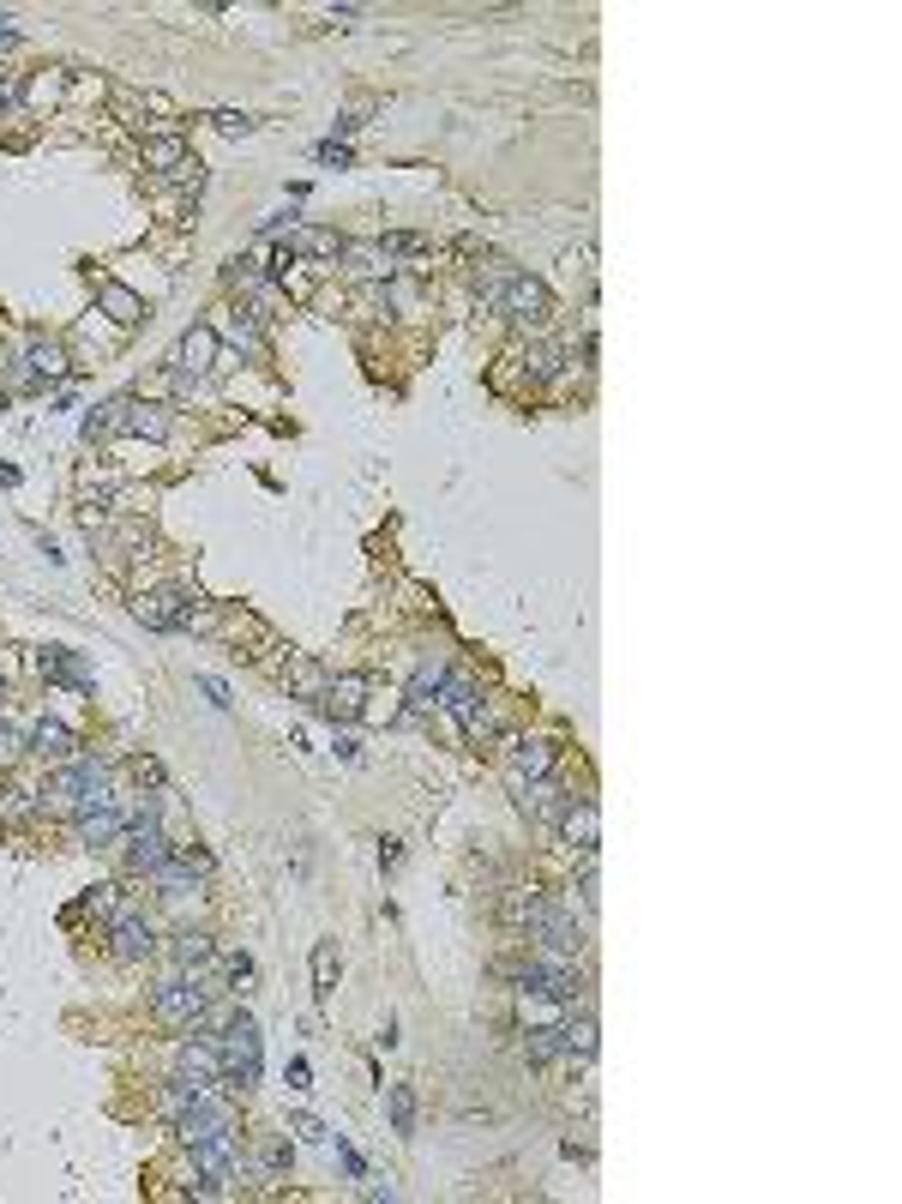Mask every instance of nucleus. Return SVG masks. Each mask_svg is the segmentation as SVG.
<instances>
[{"label":"nucleus","instance_id":"obj_1","mask_svg":"<svg viewBox=\"0 0 902 1204\" xmlns=\"http://www.w3.org/2000/svg\"><path fill=\"white\" fill-rule=\"evenodd\" d=\"M217 1054H223V1084L229 1091H253L265 1072V1048H260V1024H253V1011H235L229 1018V1030L217 1036Z\"/></svg>","mask_w":902,"mask_h":1204},{"label":"nucleus","instance_id":"obj_2","mask_svg":"<svg viewBox=\"0 0 902 1204\" xmlns=\"http://www.w3.org/2000/svg\"><path fill=\"white\" fill-rule=\"evenodd\" d=\"M205 1006H211V994H205L193 976H163L157 988H151V1011H157L169 1030H193Z\"/></svg>","mask_w":902,"mask_h":1204},{"label":"nucleus","instance_id":"obj_3","mask_svg":"<svg viewBox=\"0 0 902 1204\" xmlns=\"http://www.w3.org/2000/svg\"><path fill=\"white\" fill-rule=\"evenodd\" d=\"M175 1138H180V1145H211V1138H235V1108L217 1103L211 1091L193 1096V1108L175 1120Z\"/></svg>","mask_w":902,"mask_h":1204},{"label":"nucleus","instance_id":"obj_4","mask_svg":"<svg viewBox=\"0 0 902 1204\" xmlns=\"http://www.w3.org/2000/svg\"><path fill=\"white\" fill-rule=\"evenodd\" d=\"M175 374L180 380H199V374H211V368H223V350H217V331L211 326H187L180 331V343H175Z\"/></svg>","mask_w":902,"mask_h":1204},{"label":"nucleus","instance_id":"obj_5","mask_svg":"<svg viewBox=\"0 0 902 1204\" xmlns=\"http://www.w3.org/2000/svg\"><path fill=\"white\" fill-rule=\"evenodd\" d=\"M109 952L121 957V964H145V957L157 952V928H151L145 916H133V909H121V916L109 921Z\"/></svg>","mask_w":902,"mask_h":1204},{"label":"nucleus","instance_id":"obj_6","mask_svg":"<svg viewBox=\"0 0 902 1204\" xmlns=\"http://www.w3.org/2000/svg\"><path fill=\"white\" fill-rule=\"evenodd\" d=\"M499 307H506L512 319H524V326H541V319L553 314V302H548V289L536 284V277H524V272H512V284L499 289Z\"/></svg>","mask_w":902,"mask_h":1204},{"label":"nucleus","instance_id":"obj_7","mask_svg":"<svg viewBox=\"0 0 902 1204\" xmlns=\"http://www.w3.org/2000/svg\"><path fill=\"white\" fill-rule=\"evenodd\" d=\"M565 801H572V796H565V789L553 784V777H530V784H518V807L536 819L541 831H553V825H560Z\"/></svg>","mask_w":902,"mask_h":1204},{"label":"nucleus","instance_id":"obj_8","mask_svg":"<svg viewBox=\"0 0 902 1204\" xmlns=\"http://www.w3.org/2000/svg\"><path fill=\"white\" fill-rule=\"evenodd\" d=\"M175 1079H187L193 1091H211V1084H223V1054H217V1042H187L175 1054Z\"/></svg>","mask_w":902,"mask_h":1204},{"label":"nucleus","instance_id":"obj_9","mask_svg":"<svg viewBox=\"0 0 902 1204\" xmlns=\"http://www.w3.org/2000/svg\"><path fill=\"white\" fill-rule=\"evenodd\" d=\"M560 831L565 843H572V850H584V855H596V843H602V813H596V801H565V813H560Z\"/></svg>","mask_w":902,"mask_h":1204},{"label":"nucleus","instance_id":"obj_10","mask_svg":"<svg viewBox=\"0 0 902 1204\" xmlns=\"http://www.w3.org/2000/svg\"><path fill=\"white\" fill-rule=\"evenodd\" d=\"M24 741H31V753H36V759H48V765L79 759V735H73V729L61 723V716H43V723H36Z\"/></svg>","mask_w":902,"mask_h":1204},{"label":"nucleus","instance_id":"obj_11","mask_svg":"<svg viewBox=\"0 0 902 1204\" xmlns=\"http://www.w3.org/2000/svg\"><path fill=\"white\" fill-rule=\"evenodd\" d=\"M553 759H560V747H553L548 735H524L512 741V784H530V777H548Z\"/></svg>","mask_w":902,"mask_h":1204},{"label":"nucleus","instance_id":"obj_12","mask_svg":"<svg viewBox=\"0 0 902 1204\" xmlns=\"http://www.w3.org/2000/svg\"><path fill=\"white\" fill-rule=\"evenodd\" d=\"M367 675H338V681H326V693H319V704H326L331 716H343V723H350V716H361V704H367Z\"/></svg>","mask_w":902,"mask_h":1204},{"label":"nucleus","instance_id":"obj_13","mask_svg":"<svg viewBox=\"0 0 902 1204\" xmlns=\"http://www.w3.org/2000/svg\"><path fill=\"white\" fill-rule=\"evenodd\" d=\"M121 831H127L121 801L102 807V813H79V843H85V850H114V843H121Z\"/></svg>","mask_w":902,"mask_h":1204},{"label":"nucleus","instance_id":"obj_14","mask_svg":"<svg viewBox=\"0 0 902 1204\" xmlns=\"http://www.w3.org/2000/svg\"><path fill=\"white\" fill-rule=\"evenodd\" d=\"M343 272H350L355 284H385V277H392V260H385L380 248H367V241H343Z\"/></svg>","mask_w":902,"mask_h":1204},{"label":"nucleus","instance_id":"obj_15","mask_svg":"<svg viewBox=\"0 0 902 1204\" xmlns=\"http://www.w3.org/2000/svg\"><path fill=\"white\" fill-rule=\"evenodd\" d=\"M560 1054L565 1060H596V1018H590V1011H565L560 1018Z\"/></svg>","mask_w":902,"mask_h":1204},{"label":"nucleus","instance_id":"obj_16","mask_svg":"<svg viewBox=\"0 0 902 1204\" xmlns=\"http://www.w3.org/2000/svg\"><path fill=\"white\" fill-rule=\"evenodd\" d=\"M446 675H451V669H446L440 657H428V663H421V669H416V681H409V693H404V704H409V711H428V704L440 699Z\"/></svg>","mask_w":902,"mask_h":1204},{"label":"nucleus","instance_id":"obj_17","mask_svg":"<svg viewBox=\"0 0 902 1204\" xmlns=\"http://www.w3.org/2000/svg\"><path fill=\"white\" fill-rule=\"evenodd\" d=\"M475 699H482V687H475L470 675H446V687H440V699H433V704H440L451 723H463V716L475 711Z\"/></svg>","mask_w":902,"mask_h":1204},{"label":"nucleus","instance_id":"obj_18","mask_svg":"<svg viewBox=\"0 0 902 1204\" xmlns=\"http://www.w3.org/2000/svg\"><path fill=\"white\" fill-rule=\"evenodd\" d=\"M463 735L475 741V747H487V741L506 735V716H499V699H475V711L463 716Z\"/></svg>","mask_w":902,"mask_h":1204},{"label":"nucleus","instance_id":"obj_19","mask_svg":"<svg viewBox=\"0 0 902 1204\" xmlns=\"http://www.w3.org/2000/svg\"><path fill=\"white\" fill-rule=\"evenodd\" d=\"M97 302H102V314H109L114 326H139V319H145V302H139L127 284H102Z\"/></svg>","mask_w":902,"mask_h":1204},{"label":"nucleus","instance_id":"obj_20","mask_svg":"<svg viewBox=\"0 0 902 1204\" xmlns=\"http://www.w3.org/2000/svg\"><path fill=\"white\" fill-rule=\"evenodd\" d=\"M211 952H217V945H211V933H205V928H180L175 940H169V957H175L180 970H187V976H193V970H199Z\"/></svg>","mask_w":902,"mask_h":1204},{"label":"nucleus","instance_id":"obj_21","mask_svg":"<svg viewBox=\"0 0 902 1204\" xmlns=\"http://www.w3.org/2000/svg\"><path fill=\"white\" fill-rule=\"evenodd\" d=\"M175 416L163 404H133L127 409V434H139V440H169Z\"/></svg>","mask_w":902,"mask_h":1204},{"label":"nucleus","instance_id":"obj_22","mask_svg":"<svg viewBox=\"0 0 902 1204\" xmlns=\"http://www.w3.org/2000/svg\"><path fill=\"white\" fill-rule=\"evenodd\" d=\"M145 163L157 175H175L180 163H187V139H180V133H151L145 139Z\"/></svg>","mask_w":902,"mask_h":1204},{"label":"nucleus","instance_id":"obj_23","mask_svg":"<svg viewBox=\"0 0 902 1204\" xmlns=\"http://www.w3.org/2000/svg\"><path fill=\"white\" fill-rule=\"evenodd\" d=\"M133 614L145 626H157V633H169V626L180 621V591H157V596H139L133 602Z\"/></svg>","mask_w":902,"mask_h":1204},{"label":"nucleus","instance_id":"obj_24","mask_svg":"<svg viewBox=\"0 0 902 1204\" xmlns=\"http://www.w3.org/2000/svg\"><path fill=\"white\" fill-rule=\"evenodd\" d=\"M518 1018H524V1030H530V1024H560L565 1000H553V994H541V988H518Z\"/></svg>","mask_w":902,"mask_h":1204},{"label":"nucleus","instance_id":"obj_25","mask_svg":"<svg viewBox=\"0 0 902 1204\" xmlns=\"http://www.w3.org/2000/svg\"><path fill=\"white\" fill-rule=\"evenodd\" d=\"M283 253H307V260H338L343 241L331 236V229H289V248Z\"/></svg>","mask_w":902,"mask_h":1204},{"label":"nucleus","instance_id":"obj_26","mask_svg":"<svg viewBox=\"0 0 902 1204\" xmlns=\"http://www.w3.org/2000/svg\"><path fill=\"white\" fill-rule=\"evenodd\" d=\"M127 409H133V398H109V404H97L85 416V434L90 440H102V434H127Z\"/></svg>","mask_w":902,"mask_h":1204},{"label":"nucleus","instance_id":"obj_27","mask_svg":"<svg viewBox=\"0 0 902 1204\" xmlns=\"http://www.w3.org/2000/svg\"><path fill=\"white\" fill-rule=\"evenodd\" d=\"M43 675H48V681H67V687H79V693H90V675H85L79 650H48V657H43Z\"/></svg>","mask_w":902,"mask_h":1204},{"label":"nucleus","instance_id":"obj_28","mask_svg":"<svg viewBox=\"0 0 902 1204\" xmlns=\"http://www.w3.org/2000/svg\"><path fill=\"white\" fill-rule=\"evenodd\" d=\"M43 807H36V789H24V784H0V819L7 825H24V819H36Z\"/></svg>","mask_w":902,"mask_h":1204},{"label":"nucleus","instance_id":"obj_29","mask_svg":"<svg viewBox=\"0 0 902 1204\" xmlns=\"http://www.w3.org/2000/svg\"><path fill=\"white\" fill-rule=\"evenodd\" d=\"M338 970H343L338 940H319V945H314V994H319V1000H326V994L338 988Z\"/></svg>","mask_w":902,"mask_h":1204},{"label":"nucleus","instance_id":"obj_30","mask_svg":"<svg viewBox=\"0 0 902 1204\" xmlns=\"http://www.w3.org/2000/svg\"><path fill=\"white\" fill-rule=\"evenodd\" d=\"M524 1054H530L536 1066L565 1060V1054H560V1024H530V1036H524Z\"/></svg>","mask_w":902,"mask_h":1204},{"label":"nucleus","instance_id":"obj_31","mask_svg":"<svg viewBox=\"0 0 902 1204\" xmlns=\"http://www.w3.org/2000/svg\"><path fill=\"white\" fill-rule=\"evenodd\" d=\"M385 1108H392V1126L397 1132H416V1091H409V1084H392V1091H385Z\"/></svg>","mask_w":902,"mask_h":1204},{"label":"nucleus","instance_id":"obj_32","mask_svg":"<svg viewBox=\"0 0 902 1204\" xmlns=\"http://www.w3.org/2000/svg\"><path fill=\"white\" fill-rule=\"evenodd\" d=\"M24 368H31V374H67V355H61V343H31V355H24Z\"/></svg>","mask_w":902,"mask_h":1204},{"label":"nucleus","instance_id":"obj_33","mask_svg":"<svg viewBox=\"0 0 902 1204\" xmlns=\"http://www.w3.org/2000/svg\"><path fill=\"white\" fill-rule=\"evenodd\" d=\"M373 248L392 260V253H428V236H416V229H392L385 241H373Z\"/></svg>","mask_w":902,"mask_h":1204},{"label":"nucleus","instance_id":"obj_34","mask_svg":"<svg viewBox=\"0 0 902 1204\" xmlns=\"http://www.w3.org/2000/svg\"><path fill=\"white\" fill-rule=\"evenodd\" d=\"M24 753H31V741H24L12 723H0V771H7V765H19Z\"/></svg>","mask_w":902,"mask_h":1204},{"label":"nucleus","instance_id":"obj_35","mask_svg":"<svg viewBox=\"0 0 902 1204\" xmlns=\"http://www.w3.org/2000/svg\"><path fill=\"white\" fill-rule=\"evenodd\" d=\"M211 121L223 127V133H253V114H241V109H217Z\"/></svg>","mask_w":902,"mask_h":1204},{"label":"nucleus","instance_id":"obj_36","mask_svg":"<svg viewBox=\"0 0 902 1204\" xmlns=\"http://www.w3.org/2000/svg\"><path fill=\"white\" fill-rule=\"evenodd\" d=\"M133 777H139V784H151V789H163V765L151 759V753H139V759H133Z\"/></svg>","mask_w":902,"mask_h":1204},{"label":"nucleus","instance_id":"obj_37","mask_svg":"<svg viewBox=\"0 0 902 1204\" xmlns=\"http://www.w3.org/2000/svg\"><path fill=\"white\" fill-rule=\"evenodd\" d=\"M199 693H205V699H211V704H217V711H229V687H223V681H217V675H199Z\"/></svg>","mask_w":902,"mask_h":1204},{"label":"nucleus","instance_id":"obj_38","mask_svg":"<svg viewBox=\"0 0 902 1204\" xmlns=\"http://www.w3.org/2000/svg\"><path fill=\"white\" fill-rule=\"evenodd\" d=\"M338 1157H343V1169H350V1174H355V1181H367V1162H361V1157H355V1150H350V1145H343V1138H338Z\"/></svg>","mask_w":902,"mask_h":1204},{"label":"nucleus","instance_id":"obj_39","mask_svg":"<svg viewBox=\"0 0 902 1204\" xmlns=\"http://www.w3.org/2000/svg\"><path fill=\"white\" fill-rule=\"evenodd\" d=\"M295 1132H301V1138H326V1126H319L314 1114H295Z\"/></svg>","mask_w":902,"mask_h":1204},{"label":"nucleus","instance_id":"obj_40","mask_svg":"<svg viewBox=\"0 0 902 1204\" xmlns=\"http://www.w3.org/2000/svg\"><path fill=\"white\" fill-rule=\"evenodd\" d=\"M319 163H338V169H343V163H350V151H343L338 139H331V145H319Z\"/></svg>","mask_w":902,"mask_h":1204},{"label":"nucleus","instance_id":"obj_41","mask_svg":"<svg viewBox=\"0 0 902 1204\" xmlns=\"http://www.w3.org/2000/svg\"><path fill=\"white\" fill-rule=\"evenodd\" d=\"M7 43H12V19L0 12V48H7Z\"/></svg>","mask_w":902,"mask_h":1204}]
</instances>
